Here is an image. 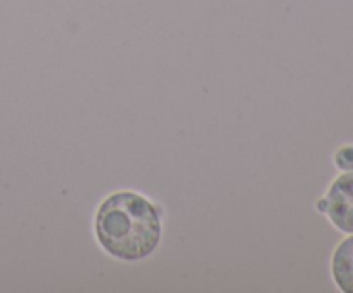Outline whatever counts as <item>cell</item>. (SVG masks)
Segmentation results:
<instances>
[{"label": "cell", "instance_id": "cell-1", "mask_svg": "<svg viewBox=\"0 0 353 293\" xmlns=\"http://www.w3.org/2000/svg\"><path fill=\"white\" fill-rule=\"evenodd\" d=\"M95 233L103 250L112 257L141 261L161 241V212L138 193H112L97 210Z\"/></svg>", "mask_w": 353, "mask_h": 293}, {"label": "cell", "instance_id": "cell-2", "mask_svg": "<svg viewBox=\"0 0 353 293\" xmlns=\"http://www.w3.org/2000/svg\"><path fill=\"white\" fill-rule=\"evenodd\" d=\"M331 223L343 233H353V171L334 179L326 196V210Z\"/></svg>", "mask_w": 353, "mask_h": 293}, {"label": "cell", "instance_id": "cell-3", "mask_svg": "<svg viewBox=\"0 0 353 293\" xmlns=\"http://www.w3.org/2000/svg\"><path fill=\"white\" fill-rule=\"evenodd\" d=\"M331 271L338 288L345 293H353V236L341 241L336 248Z\"/></svg>", "mask_w": 353, "mask_h": 293}, {"label": "cell", "instance_id": "cell-4", "mask_svg": "<svg viewBox=\"0 0 353 293\" xmlns=\"http://www.w3.org/2000/svg\"><path fill=\"white\" fill-rule=\"evenodd\" d=\"M336 165L343 171H353V147H343L336 152Z\"/></svg>", "mask_w": 353, "mask_h": 293}]
</instances>
